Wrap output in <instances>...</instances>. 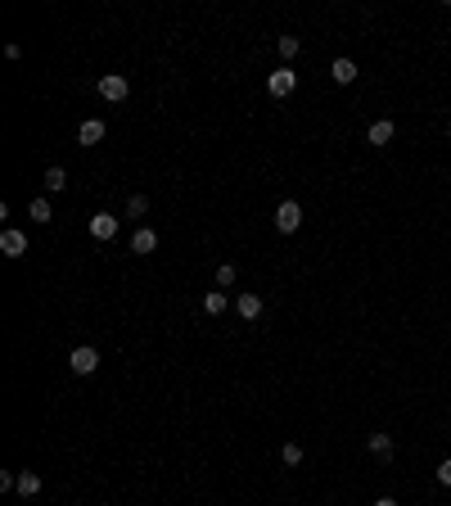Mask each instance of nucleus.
Listing matches in <instances>:
<instances>
[{
  "label": "nucleus",
  "instance_id": "f257e3e1",
  "mask_svg": "<svg viewBox=\"0 0 451 506\" xmlns=\"http://www.w3.org/2000/svg\"><path fill=\"white\" fill-rule=\"evenodd\" d=\"M298 226H303V208L293 204V199H284V204L275 208V231H280V235H293Z\"/></svg>",
  "mask_w": 451,
  "mask_h": 506
},
{
  "label": "nucleus",
  "instance_id": "f03ea898",
  "mask_svg": "<svg viewBox=\"0 0 451 506\" xmlns=\"http://www.w3.org/2000/svg\"><path fill=\"white\" fill-rule=\"evenodd\" d=\"M266 91H271L275 100H284V95H293V91H298V73H293V68H275L271 77H266Z\"/></svg>",
  "mask_w": 451,
  "mask_h": 506
},
{
  "label": "nucleus",
  "instance_id": "7ed1b4c3",
  "mask_svg": "<svg viewBox=\"0 0 451 506\" xmlns=\"http://www.w3.org/2000/svg\"><path fill=\"white\" fill-rule=\"evenodd\" d=\"M68 366L77 371V375H95V371H100V352H95L91 343H82V348H72Z\"/></svg>",
  "mask_w": 451,
  "mask_h": 506
},
{
  "label": "nucleus",
  "instance_id": "20e7f679",
  "mask_svg": "<svg viewBox=\"0 0 451 506\" xmlns=\"http://www.w3.org/2000/svg\"><path fill=\"white\" fill-rule=\"evenodd\" d=\"M127 91H131V86H127L122 73H104V77H100V95H104V100L118 104V100H127Z\"/></svg>",
  "mask_w": 451,
  "mask_h": 506
},
{
  "label": "nucleus",
  "instance_id": "39448f33",
  "mask_svg": "<svg viewBox=\"0 0 451 506\" xmlns=\"http://www.w3.org/2000/svg\"><path fill=\"white\" fill-rule=\"evenodd\" d=\"M91 235L95 240H113V235H118V217L113 213H95L91 217Z\"/></svg>",
  "mask_w": 451,
  "mask_h": 506
},
{
  "label": "nucleus",
  "instance_id": "423d86ee",
  "mask_svg": "<svg viewBox=\"0 0 451 506\" xmlns=\"http://www.w3.org/2000/svg\"><path fill=\"white\" fill-rule=\"evenodd\" d=\"M0 253H5V258H23L27 253V235L23 231H5V235H0Z\"/></svg>",
  "mask_w": 451,
  "mask_h": 506
},
{
  "label": "nucleus",
  "instance_id": "0eeeda50",
  "mask_svg": "<svg viewBox=\"0 0 451 506\" xmlns=\"http://www.w3.org/2000/svg\"><path fill=\"white\" fill-rule=\"evenodd\" d=\"M153 249H158V231L136 226V235H131V253H153Z\"/></svg>",
  "mask_w": 451,
  "mask_h": 506
},
{
  "label": "nucleus",
  "instance_id": "6e6552de",
  "mask_svg": "<svg viewBox=\"0 0 451 506\" xmlns=\"http://www.w3.org/2000/svg\"><path fill=\"white\" fill-rule=\"evenodd\" d=\"M235 312L244 321H257V317H262V299H257V294H239V299H235Z\"/></svg>",
  "mask_w": 451,
  "mask_h": 506
},
{
  "label": "nucleus",
  "instance_id": "1a4fd4ad",
  "mask_svg": "<svg viewBox=\"0 0 451 506\" xmlns=\"http://www.w3.org/2000/svg\"><path fill=\"white\" fill-rule=\"evenodd\" d=\"M104 131H109V127H104L100 118H91V122H82V131H77V140H82V145H100V140H104Z\"/></svg>",
  "mask_w": 451,
  "mask_h": 506
},
{
  "label": "nucleus",
  "instance_id": "9d476101",
  "mask_svg": "<svg viewBox=\"0 0 451 506\" xmlns=\"http://www.w3.org/2000/svg\"><path fill=\"white\" fill-rule=\"evenodd\" d=\"M330 77L339 82V86L357 82V64H352V59H334V64H330Z\"/></svg>",
  "mask_w": 451,
  "mask_h": 506
},
{
  "label": "nucleus",
  "instance_id": "9b49d317",
  "mask_svg": "<svg viewBox=\"0 0 451 506\" xmlns=\"http://www.w3.org/2000/svg\"><path fill=\"white\" fill-rule=\"evenodd\" d=\"M226 308H230L226 294H222V290H208V299H204V312H208V317H222Z\"/></svg>",
  "mask_w": 451,
  "mask_h": 506
},
{
  "label": "nucleus",
  "instance_id": "f8f14e48",
  "mask_svg": "<svg viewBox=\"0 0 451 506\" xmlns=\"http://www.w3.org/2000/svg\"><path fill=\"white\" fill-rule=\"evenodd\" d=\"M392 131H397V127H392L388 118H383V122H370V145H388Z\"/></svg>",
  "mask_w": 451,
  "mask_h": 506
},
{
  "label": "nucleus",
  "instance_id": "ddd939ff",
  "mask_svg": "<svg viewBox=\"0 0 451 506\" xmlns=\"http://www.w3.org/2000/svg\"><path fill=\"white\" fill-rule=\"evenodd\" d=\"M18 493H23V498H36V493H41V475L23 470V475H18Z\"/></svg>",
  "mask_w": 451,
  "mask_h": 506
},
{
  "label": "nucleus",
  "instance_id": "4468645a",
  "mask_svg": "<svg viewBox=\"0 0 451 506\" xmlns=\"http://www.w3.org/2000/svg\"><path fill=\"white\" fill-rule=\"evenodd\" d=\"M63 186H68V172H63V168H45V190H50V195H59Z\"/></svg>",
  "mask_w": 451,
  "mask_h": 506
},
{
  "label": "nucleus",
  "instance_id": "2eb2a0df",
  "mask_svg": "<svg viewBox=\"0 0 451 506\" xmlns=\"http://www.w3.org/2000/svg\"><path fill=\"white\" fill-rule=\"evenodd\" d=\"M235 281H239V271H235L230 262H222V267H217V290H230Z\"/></svg>",
  "mask_w": 451,
  "mask_h": 506
},
{
  "label": "nucleus",
  "instance_id": "dca6fc26",
  "mask_svg": "<svg viewBox=\"0 0 451 506\" xmlns=\"http://www.w3.org/2000/svg\"><path fill=\"white\" fill-rule=\"evenodd\" d=\"M370 452L375 456H392V438L388 434H370Z\"/></svg>",
  "mask_w": 451,
  "mask_h": 506
},
{
  "label": "nucleus",
  "instance_id": "f3484780",
  "mask_svg": "<svg viewBox=\"0 0 451 506\" xmlns=\"http://www.w3.org/2000/svg\"><path fill=\"white\" fill-rule=\"evenodd\" d=\"M145 213H149V199L145 195H131L127 199V217H145Z\"/></svg>",
  "mask_w": 451,
  "mask_h": 506
},
{
  "label": "nucleus",
  "instance_id": "a211bd4d",
  "mask_svg": "<svg viewBox=\"0 0 451 506\" xmlns=\"http://www.w3.org/2000/svg\"><path fill=\"white\" fill-rule=\"evenodd\" d=\"M50 199H32V222H50Z\"/></svg>",
  "mask_w": 451,
  "mask_h": 506
},
{
  "label": "nucleus",
  "instance_id": "6ab92c4d",
  "mask_svg": "<svg viewBox=\"0 0 451 506\" xmlns=\"http://www.w3.org/2000/svg\"><path fill=\"white\" fill-rule=\"evenodd\" d=\"M298 50H303V41H298V36H280V59H293Z\"/></svg>",
  "mask_w": 451,
  "mask_h": 506
},
{
  "label": "nucleus",
  "instance_id": "aec40b11",
  "mask_svg": "<svg viewBox=\"0 0 451 506\" xmlns=\"http://www.w3.org/2000/svg\"><path fill=\"white\" fill-rule=\"evenodd\" d=\"M280 456H284V466H298V461H303V447H298V443H284Z\"/></svg>",
  "mask_w": 451,
  "mask_h": 506
},
{
  "label": "nucleus",
  "instance_id": "412c9836",
  "mask_svg": "<svg viewBox=\"0 0 451 506\" xmlns=\"http://www.w3.org/2000/svg\"><path fill=\"white\" fill-rule=\"evenodd\" d=\"M438 484L451 489V456H447V461H438Z\"/></svg>",
  "mask_w": 451,
  "mask_h": 506
},
{
  "label": "nucleus",
  "instance_id": "4be33fe9",
  "mask_svg": "<svg viewBox=\"0 0 451 506\" xmlns=\"http://www.w3.org/2000/svg\"><path fill=\"white\" fill-rule=\"evenodd\" d=\"M375 506H397V502H392V498H379V502H375Z\"/></svg>",
  "mask_w": 451,
  "mask_h": 506
}]
</instances>
